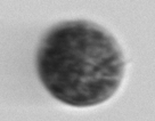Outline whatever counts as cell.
Listing matches in <instances>:
<instances>
[{"label": "cell", "instance_id": "obj_1", "mask_svg": "<svg viewBox=\"0 0 155 121\" xmlns=\"http://www.w3.org/2000/svg\"><path fill=\"white\" fill-rule=\"evenodd\" d=\"M37 66L44 86L57 99L73 106H91L116 92L123 76V55L107 31L73 21L46 34Z\"/></svg>", "mask_w": 155, "mask_h": 121}]
</instances>
